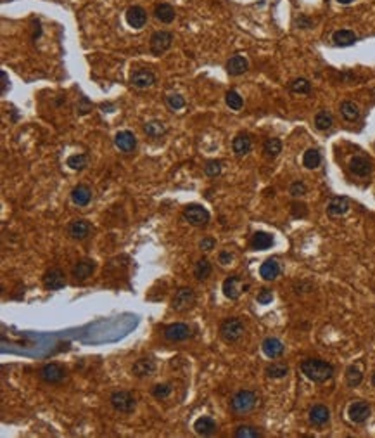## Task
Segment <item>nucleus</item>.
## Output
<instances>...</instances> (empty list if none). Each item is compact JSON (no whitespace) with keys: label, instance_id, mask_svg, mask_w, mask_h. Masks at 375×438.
Here are the masks:
<instances>
[{"label":"nucleus","instance_id":"obj_36","mask_svg":"<svg viewBox=\"0 0 375 438\" xmlns=\"http://www.w3.org/2000/svg\"><path fill=\"white\" fill-rule=\"evenodd\" d=\"M361 381H363V373H361V369L358 367V365H349L348 370H346V383H348V386H351V388H356V386L361 385Z\"/></svg>","mask_w":375,"mask_h":438},{"label":"nucleus","instance_id":"obj_41","mask_svg":"<svg viewBox=\"0 0 375 438\" xmlns=\"http://www.w3.org/2000/svg\"><path fill=\"white\" fill-rule=\"evenodd\" d=\"M225 100H227V106H229L230 109H234V111H239V109L242 108V104H244L241 94H239V92H235V90L227 92Z\"/></svg>","mask_w":375,"mask_h":438},{"label":"nucleus","instance_id":"obj_54","mask_svg":"<svg viewBox=\"0 0 375 438\" xmlns=\"http://www.w3.org/2000/svg\"><path fill=\"white\" fill-rule=\"evenodd\" d=\"M372 385H373V386H375V373H373V374H372Z\"/></svg>","mask_w":375,"mask_h":438},{"label":"nucleus","instance_id":"obj_53","mask_svg":"<svg viewBox=\"0 0 375 438\" xmlns=\"http://www.w3.org/2000/svg\"><path fill=\"white\" fill-rule=\"evenodd\" d=\"M339 4H343V6H349V4H353L355 0H337Z\"/></svg>","mask_w":375,"mask_h":438},{"label":"nucleus","instance_id":"obj_50","mask_svg":"<svg viewBox=\"0 0 375 438\" xmlns=\"http://www.w3.org/2000/svg\"><path fill=\"white\" fill-rule=\"evenodd\" d=\"M296 24H297V28H305V29H308V28L313 26V21H311V19L308 18V16L301 14V16H299V18L296 19Z\"/></svg>","mask_w":375,"mask_h":438},{"label":"nucleus","instance_id":"obj_8","mask_svg":"<svg viewBox=\"0 0 375 438\" xmlns=\"http://www.w3.org/2000/svg\"><path fill=\"white\" fill-rule=\"evenodd\" d=\"M370 414H372L370 406L366 402H361V400L353 402L351 406L348 407V418L355 424H363L365 421L370 418Z\"/></svg>","mask_w":375,"mask_h":438},{"label":"nucleus","instance_id":"obj_7","mask_svg":"<svg viewBox=\"0 0 375 438\" xmlns=\"http://www.w3.org/2000/svg\"><path fill=\"white\" fill-rule=\"evenodd\" d=\"M171 44H173V35H171L170 31H164V29L156 31L154 35L151 37V52H153L154 56H161V54H164L171 47Z\"/></svg>","mask_w":375,"mask_h":438},{"label":"nucleus","instance_id":"obj_30","mask_svg":"<svg viewBox=\"0 0 375 438\" xmlns=\"http://www.w3.org/2000/svg\"><path fill=\"white\" fill-rule=\"evenodd\" d=\"M154 16L158 21L168 24L175 19L176 14H175V9L170 6V4H159V6H156V9H154Z\"/></svg>","mask_w":375,"mask_h":438},{"label":"nucleus","instance_id":"obj_20","mask_svg":"<svg viewBox=\"0 0 375 438\" xmlns=\"http://www.w3.org/2000/svg\"><path fill=\"white\" fill-rule=\"evenodd\" d=\"M349 172L356 177H366L372 172V161L365 156H355L349 161Z\"/></svg>","mask_w":375,"mask_h":438},{"label":"nucleus","instance_id":"obj_42","mask_svg":"<svg viewBox=\"0 0 375 438\" xmlns=\"http://www.w3.org/2000/svg\"><path fill=\"white\" fill-rule=\"evenodd\" d=\"M235 436L237 438H258L261 436V431L254 426H239L235 429Z\"/></svg>","mask_w":375,"mask_h":438},{"label":"nucleus","instance_id":"obj_51","mask_svg":"<svg viewBox=\"0 0 375 438\" xmlns=\"http://www.w3.org/2000/svg\"><path fill=\"white\" fill-rule=\"evenodd\" d=\"M232 258H234V256H232L230 251H221V253H220V258H218V260H220V263H221V265H229V263L232 262Z\"/></svg>","mask_w":375,"mask_h":438},{"label":"nucleus","instance_id":"obj_52","mask_svg":"<svg viewBox=\"0 0 375 438\" xmlns=\"http://www.w3.org/2000/svg\"><path fill=\"white\" fill-rule=\"evenodd\" d=\"M0 78H2V95H4V94H7V85H9V78H7L6 71L0 73Z\"/></svg>","mask_w":375,"mask_h":438},{"label":"nucleus","instance_id":"obj_16","mask_svg":"<svg viewBox=\"0 0 375 438\" xmlns=\"http://www.w3.org/2000/svg\"><path fill=\"white\" fill-rule=\"evenodd\" d=\"M191 336V327L183 322H175L164 329V338L168 341H185Z\"/></svg>","mask_w":375,"mask_h":438},{"label":"nucleus","instance_id":"obj_17","mask_svg":"<svg viewBox=\"0 0 375 438\" xmlns=\"http://www.w3.org/2000/svg\"><path fill=\"white\" fill-rule=\"evenodd\" d=\"M126 23H128L130 28L133 29H140L145 26L147 23V12L142 9L140 6H133L126 11Z\"/></svg>","mask_w":375,"mask_h":438},{"label":"nucleus","instance_id":"obj_33","mask_svg":"<svg viewBox=\"0 0 375 438\" xmlns=\"http://www.w3.org/2000/svg\"><path fill=\"white\" fill-rule=\"evenodd\" d=\"M322 163V154H320L318 149H308L303 156V165H305L308 170H315V168L320 166Z\"/></svg>","mask_w":375,"mask_h":438},{"label":"nucleus","instance_id":"obj_40","mask_svg":"<svg viewBox=\"0 0 375 438\" xmlns=\"http://www.w3.org/2000/svg\"><path fill=\"white\" fill-rule=\"evenodd\" d=\"M289 88H290V92H294V94H310L311 83L306 78H296L289 85Z\"/></svg>","mask_w":375,"mask_h":438},{"label":"nucleus","instance_id":"obj_27","mask_svg":"<svg viewBox=\"0 0 375 438\" xmlns=\"http://www.w3.org/2000/svg\"><path fill=\"white\" fill-rule=\"evenodd\" d=\"M71 199H73V203L77 206H87L92 199V191L87 185L80 184L71 191Z\"/></svg>","mask_w":375,"mask_h":438},{"label":"nucleus","instance_id":"obj_1","mask_svg":"<svg viewBox=\"0 0 375 438\" xmlns=\"http://www.w3.org/2000/svg\"><path fill=\"white\" fill-rule=\"evenodd\" d=\"M301 373L313 383H325L334 376V365L322 359H306L301 362Z\"/></svg>","mask_w":375,"mask_h":438},{"label":"nucleus","instance_id":"obj_47","mask_svg":"<svg viewBox=\"0 0 375 438\" xmlns=\"http://www.w3.org/2000/svg\"><path fill=\"white\" fill-rule=\"evenodd\" d=\"M290 213H292L294 218H305L308 215V208H306L305 203H292V208H290Z\"/></svg>","mask_w":375,"mask_h":438},{"label":"nucleus","instance_id":"obj_24","mask_svg":"<svg viewBox=\"0 0 375 438\" xmlns=\"http://www.w3.org/2000/svg\"><path fill=\"white\" fill-rule=\"evenodd\" d=\"M194 429H196L197 435L201 436H211L214 431H216V423H214L213 418L209 416H202L194 423Z\"/></svg>","mask_w":375,"mask_h":438},{"label":"nucleus","instance_id":"obj_35","mask_svg":"<svg viewBox=\"0 0 375 438\" xmlns=\"http://www.w3.org/2000/svg\"><path fill=\"white\" fill-rule=\"evenodd\" d=\"M334 125V116L330 115L328 111H320L315 116V128L320 130V132H325Z\"/></svg>","mask_w":375,"mask_h":438},{"label":"nucleus","instance_id":"obj_21","mask_svg":"<svg viewBox=\"0 0 375 438\" xmlns=\"http://www.w3.org/2000/svg\"><path fill=\"white\" fill-rule=\"evenodd\" d=\"M247 70H249V62H247V59L244 56H234L227 62V73L230 77H241Z\"/></svg>","mask_w":375,"mask_h":438},{"label":"nucleus","instance_id":"obj_26","mask_svg":"<svg viewBox=\"0 0 375 438\" xmlns=\"http://www.w3.org/2000/svg\"><path fill=\"white\" fill-rule=\"evenodd\" d=\"M332 42H334L337 47H349V45H355L356 35L351 29H337V31H334V35H332Z\"/></svg>","mask_w":375,"mask_h":438},{"label":"nucleus","instance_id":"obj_19","mask_svg":"<svg viewBox=\"0 0 375 438\" xmlns=\"http://www.w3.org/2000/svg\"><path fill=\"white\" fill-rule=\"evenodd\" d=\"M115 144L123 153H132V151H135V147H137V139H135V136L130 130H121V132L116 133Z\"/></svg>","mask_w":375,"mask_h":438},{"label":"nucleus","instance_id":"obj_23","mask_svg":"<svg viewBox=\"0 0 375 438\" xmlns=\"http://www.w3.org/2000/svg\"><path fill=\"white\" fill-rule=\"evenodd\" d=\"M154 370H156V362L153 359H147V357H145V359H138L133 364V367H132V373L137 378L153 376Z\"/></svg>","mask_w":375,"mask_h":438},{"label":"nucleus","instance_id":"obj_11","mask_svg":"<svg viewBox=\"0 0 375 438\" xmlns=\"http://www.w3.org/2000/svg\"><path fill=\"white\" fill-rule=\"evenodd\" d=\"M44 286L47 289H50V291L62 289L66 286L64 272H62L61 268H49V271L44 274Z\"/></svg>","mask_w":375,"mask_h":438},{"label":"nucleus","instance_id":"obj_45","mask_svg":"<svg viewBox=\"0 0 375 438\" xmlns=\"http://www.w3.org/2000/svg\"><path fill=\"white\" fill-rule=\"evenodd\" d=\"M166 104H168V108H170V109L178 111V109H182L185 106V99L180 94H170L166 97Z\"/></svg>","mask_w":375,"mask_h":438},{"label":"nucleus","instance_id":"obj_34","mask_svg":"<svg viewBox=\"0 0 375 438\" xmlns=\"http://www.w3.org/2000/svg\"><path fill=\"white\" fill-rule=\"evenodd\" d=\"M144 132L149 137L159 139V137H163L164 133H166V125H164L163 121H159V120H153V121H149V123H145Z\"/></svg>","mask_w":375,"mask_h":438},{"label":"nucleus","instance_id":"obj_29","mask_svg":"<svg viewBox=\"0 0 375 438\" xmlns=\"http://www.w3.org/2000/svg\"><path fill=\"white\" fill-rule=\"evenodd\" d=\"M273 246V238L268 232H256L251 238V248L256 251H263Z\"/></svg>","mask_w":375,"mask_h":438},{"label":"nucleus","instance_id":"obj_46","mask_svg":"<svg viewBox=\"0 0 375 438\" xmlns=\"http://www.w3.org/2000/svg\"><path fill=\"white\" fill-rule=\"evenodd\" d=\"M306 191H308V187H306V184L303 182V180H296V182H292V184H290V187H289L290 196H294V197H299V196L306 194Z\"/></svg>","mask_w":375,"mask_h":438},{"label":"nucleus","instance_id":"obj_14","mask_svg":"<svg viewBox=\"0 0 375 438\" xmlns=\"http://www.w3.org/2000/svg\"><path fill=\"white\" fill-rule=\"evenodd\" d=\"M130 83L137 88H147L153 87L156 83V77L151 70H135L132 75H130Z\"/></svg>","mask_w":375,"mask_h":438},{"label":"nucleus","instance_id":"obj_4","mask_svg":"<svg viewBox=\"0 0 375 438\" xmlns=\"http://www.w3.org/2000/svg\"><path fill=\"white\" fill-rule=\"evenodd\" d=\"M183 220L194 227H206L211 220V215L201 205H189L182 213Z\"/></svg>","mask_w":375,"mask_h":438},{"label":"nucleus","instance_id":"obj_9","mask_svg":"<svg viewBox=\"0 0 375 438\" xmlns=\"http://www.w3.org/2000/svg\"><path fill=\"white\" fill-rule=\"evenodd\" d=\"M95 268H97V263L94 260H90V258L80 260V262L74 263L73 268H71V276H73V279L77 281V283H83V281H87L88 277L95 272Z\"/></svg>","mask_w":375,"mask_h":438},{"label":"nucleus","instance_id":"obj_6","mask_svg":"<svg viewBox=\"0 0 375 438\" xmlns=\"http://www.w3.org/2000/svg\"><path fill=\"white\" fill-rule=\"evenodd\" d=\"M194 303H196V293L191 288H180L171 300V309L175 312H187L192 309Z\"/></svg>","mask_w":375,"mask_h":438},{"label":"nucleus","instance_id":"obj_25","mask_svg":"<svg viewBox=\"0 0 375 438\" xmlns=\"http://www.w3.org/2000/svg\"><path fill=\"white\" fill-rule=\"evenodd\" d=\"M259 276L263 277L265 281L277 279V277L280 276V265H279V262H277V260H273V258H270L265 263H261Z\"/></svg>","mask_w":375,"mask_h":438},{"label":"nucleus","instance_id":"obj_12","mask_svg":"<svg viewBox=\"0 0 375 438\" xmlns=\"http://www.w3.org/2000/svg\"><path fill=\"white\" fill-rule=\"evenodd\" d=\"M308 421L311 426L322 428L330 421V411H328L327 406H322V403H317V406L311 407L310 414H308Z\"/></svg>","mask_w":375,"mask_h":438},{"label":"nucleus","instance_id":"obj_31","mask_svg":"<svg viewBox=\"0 0 375 438\" xmlns=\"http://www.w3.org/2000/svg\"><path fill=\"white\" fill-rule=\"evenodd\" d=\"M339 109H341V116L346 121H356L358 118H360V108H358L353 100H344Z\"/></svg>","mask_w":375,"mask_h":438},{"label":"nucleus","instance_id":"obj_38","mask_svg":"<svg viewBox=\"0 0 375 438\" xmlns=\"http://www.w3.org/2000/svg\"><path fill=\"white\" fill-rule=\"evenodd\" d=\"M265 374L272 380H280V378H285L289 374V367L285 364H270L265 369Z\"/></svg>","mask_w":375,"mask_h":438},{"label":"nucleus","instance_id":"obj_13","mask_svg":"<svg viewBox=\"0 0 375 438\" xmlns=\"http://www.w3.org/2000/svg\"><path fill=\"white\" fill-rule=\"evenodd\" d=\"M246 289H247V286L241 284V277L239 276L227 277L225 283H223V294H225L229 300H237L242 294V291H246Z\"/></svg>","mask_w":375,"mask_h":438},{"label":"nucleus","instance_id":"obj_5","mask_svg":"<svg viewBox=\"0 0 375 438\" xmlns=\"http://www.w3.org/2000/svg\"><path fill=\"white\" fill-rule=\"evenodd\" d=\"M109 402H111L113 409L118 411V412H123V414H130V412H133L135 406H137L133 395L130 393V391H125V390L115 391V393L111 395V398H109Z\"/></svg>","mask_w":375,"mask_h":438},{"label":"nucleus","instance_id":"obj_37","mask_svg":"<svg viewBox=\"0 0 375 438\" xmlns=\"http://www.w3.org/2000/svg\"><path fill=\"white\" fill-rule=\"evenodd\" d=\"M211 263H209L208 258H201L199 262L196 263V267H194V276H196V279L199 281H204L208 279L209 276H211Z\"/></svg>","mask_w":375,"mask_h":438},{"label":"nucleus","instance_id":"obj_32","mask_svg":"<svg viewBox=\"0 0 375 438\" xmlns=\"http://www.w3.org/2000/svg\"><path fill=\"white\" fill-rule=\"evenodd\" d=\"M263 153H265V156H267L268 159H275L277 156L282 153L280 139H275V137L268 139V141L265 142V146H263Z\"/></svg>","mask_w":375,"mask_h":438},{"label":"nucleus","instance_id":"obj_49","mask_svg":"<svg viewBox=\"0 0 375 438\" xmlns=\"http://www.w3.org/2000/svg\"><path fill=\"white\" fill-rule=\"evenodd\" d=\"M214 246H216V241H214L213 238H204L199 243V248L202 251H211V250H214Z\"/></svg>","mask_w":375,"mask_h":438},{"label":"nucleus","instance_id":"obj_39","mask_svg":"<svg viewBox=\"0 0 375 438\" xmlns=\"http://www.w3.org/2000/svg\"><path fill=\"white\" fill-rule=\"evenodd\" d=\"M66 165L71 168V170H83L88 165V156L87 154H73L67 158Z\"/></svg>","mask_w":375,"mask_h":438},{"label":"nucleus","instance_id":"obj_28","mask_svg":"<svg viewBox=\"0 0 375 438\" xmlns=\"http://www.w3.org/2000/svg\"><path fill=\"white\" fill-rule=\"evenodd\" d=\"M251 147H252V142L247 133H239V136L234 139V142H232V149H234V153L237 156H246L251 151Z\"/></svg>","mask_w":375,"mask_h":438},{"label":"nucleus","instance_id":"obj_22","mask_svg":"<svg viewBox=\"0 0 375 438\" xmlns=\"http://www.w3.org/2000/svg\"><path fill=\"white\" fill-rule=\"evenodd\" d=\"M261 348H263V353L268 359H279L285 350L284 343L279 338H267L261 345Z\"/></svg>","mask_w":375,"mask_h":438},{"label":"nucleus","instance_id":"obj_3","mask_svg":"<svg viewBox=\"0 0 375 438\" xmlns=\"http://www.w3.org/2000/svg\"><path fill=\"white\" fill-rule=\"evenodd\" d=\"M244 336V322L237 317L225 319L220 326V338L225 343H237Z\"/></svg>","mask_w":375,"mask_h":438},{"label":"nucleus","instance_id":"obj_48","mask_svg":"<svg viewBox=\"0 0 375 438\" xmlns=\"http://www.w3.org/2000/svg\"><path fill=\"white\" fill-rule=\"evenodd\" d=\"M272 300H273V293L270 291V289H261L258 294V303H261V305H268V303H272Z\"/></svg>","mask_w":375,"mask_h":438},{"label":"nucleus","instance_id":"obj_15","mask_svg":"<svg viewBox=\"0 0 375 438\" xmlns=\"http://www.w3.org/2000/svg\"><path fill=\"white\" fill-rule=\"evenodd\" d=\"M92 232V225L88 224L87 220L83 218H78V220H73L67 227V234H69L71 239H77V241H83L87 239Z\"/></svg>","mask_w":375,"mask_h":438},{"label":"nucleus","instance_id":"obj_18","mask_svg":"<svg viewBox=\"0 0 375 438\" xmlns=\"http://www.w3.org/2000/svg\"><path fill=\"white\" fill-rule=\"evenodd\" d=\"M349 208H351V203H349L348 197L335 196V197H332V199L328 201L327 213L330 215V217H343V215H346L349 212Z\"/></svg>","mask_w":375,"mask_h":438},{"label":"nucleus","instance_id":"obj_10","mask_svg":"<svg viewBox=\"0 0 375 438\" xmlns=\"http://www.w3.org/2000/svg\"><path fill=\"white\" fill-rule=\"evenodd\" d=\"M40 378L45 383H50V385H56V383H61L66 378V370L61 367L59 364H45L44 367L40 369Z\"/></svg>","mask_w":375,"mask_h":438},{"label":"nucleus","instance_id":"obj_44","mask_svg":"<svg viewBox=\"0 0 375 438\" xmlns=\"http://www.w3.org/2000/svg\"><path fill=\"white\" fill-rule=\"evenodd\" d=\"M221 165L223 163L220 161V159H211V161L206 163L204 166V172L208 177H218L221 174Z\"/></svg>","mask_w":375,"mask_h":438},{"label":"nucleus","instance_id":"obj_43","mask_svg":"<svg viewBox=\"0 0 375 438\" xmlns=\"http://www.w3.org/2000/svg\"><path fill=\"white\" fill-rule=\"evenodd\" d=\"M171 385H168V383H163V385H156L153 388V395L154 398L158 400H163V398H168L171 395Z\"/></svg>","mask_w":375,"mask_h":438},{"label":"nucleus","instance_id":"obj_2","mask_svg":"<svg viewBox=\"0 0 375 438\" xmlns=\"http://www.w3.org/2000/svg\"><path fill=\"white\" fill-rule=\"evenodd\" d=\"M256 403H258V397H256L254 391L241 390L230 398V409L234 414L242 416V414H247V412H251L252 409H254Z\"/></svg>","mask_w":375,"mask_h":438}]
</instances>
